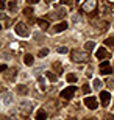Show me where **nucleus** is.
Here are the masks:
<instances>
[{"label":"nucleus","instance_id":"nucleus-9","mask_svg":"<svg viewBox=\"0 0 114 120\" xmlns=\"http://www.w3.org/2000/svg\"><path fill=\"white\" fill-rule=\"evenodd\" d=\"M16 73H17V70H16L14 67H11V69H8L6 72H3V76H5V80H13L14 76H16Z\"/></svg>","mask_w":114,"mask_h":120},{"label":"nucleus","instance_id":"nucleus-20","mask_svg":"<svg viewBox=\"0 0 114 120\" xmlns=\"http://www.w3.org/2000/svg\"><path fill=\"white\" fill-rule=\"evenodd\" d=\"M53 67H55V72H56V73H63V67H61V64H59V62H55V64H53Z\"/></svg>","mask_w":114,"mask_h":120},{"label":"nucleus","instance_id":"nucleus-2","mask_svg":"<svg viewBox=\"0 0 114 120\" xmlns=\"http://www.w3.org/2000/svg\"><path fill=\"white\" fill-rule=\"evenodd\" d=\"M16 34L20 36V38H28V36H30V30L27 28L25 23L19 22L17 25H16Z\"/></svg>","mask_w":114,"mask_h":120},{"label":"nucleus","instance_id":"nucleus-10","mask_svg":"<svg viewBox=\"0 0 114 120\" xmlns=\"http://www.w3.org/2000/svg\"><path fill=\"white\" fill-rule=\"evenodd\" d=\"M31 109H33V106H31L30 101H24L22 105H20V111H22L24 114H28V112H31Z\"/></svg>","mask_w":114,"mask_h":120},{"label":"nucleus","instance_id":"nucleus-31","mask_svg":"<svg viewBox=\"0 0 114 120\" xmlns=\"http://www.w3.org/2000/svg\"><path fill=\"white\" fill-rule=\"evenodd\" d=\"M5 3H6V0H2V2H0V8L2 9H5V6H6Z\"/></svg>","mask_w":114,"mask_h":120},{"label":"nucleus","instance_id":"nucleus-13","mask_svg":"<svg viewBox=\"0 0 114 120\" xmlns=\"http://www.w3.org/2000/svg\"><path fill=\"white\" fill-rule=\"evenodd\" d=\"M17 92L20 94V95H27V94H28V87L24 86V84H20V86H17Z\"/></svg>","mask_w":114,"mask_h":120},{"label":"nucleus","instance_id":"nucleus-12","mask_svg":"<svg viewBox=\"0 0 114 120\" xmlns=\"http://www.w3.org/2000/svg\"><path fill=\"white\" fill-rule=\"evenodd\" d=\"M33 61H35L33 55H25V56H24V62H25L27 66H31V64H33Z\"/></svg>","mask_w":114,"mask_h":120},{"label":"nucleus","instance_id":"nucleus-1","mask_svg":"<svg viewBox=\"0 0 114 120\" xmlns=\"http://www.w3.org/2000/svg\"><path fill=\"white\" fill-rule=\"evenodd\" d=\"M70 59L75 62H86L88 61V53H84V52H72L70 55Z\"/></svg>","mask_w":114,"mask_h":120},{"label":"nucleus","instance_id":"nucleus-28","mask_svg":"<svg viewBox=\"0 0 114 120\" xmlns=\"http://www.w3.org/2000/svg\"><path fill=\"white\" fill-rule=\"evenodd\" d=\"M47 55H48V50L47 49H42L39 52V56H41V58H44V56H47Z\"/></svg>","mask_w":114,"mask_h":120},{"label":"nucleus","instance_id":"nucleus-23","mask_svg":"<svg viewBox=\"0 0 114 120\" xmlns=\"http://www.w3.org/2000/svg\"><path fill=\"white\" fill-rule=\"evenodd\" d=\"M3 103H5V105H9V103H11V95H9V94H5Z\"/></svg>","mask_w":114,"mask_h":120},{"label":"nucleus","instance_id":"nucleus-33","mask_svg":"<svg viewBox=\"0 0 114 120\" xmlns=\"http://www.w3.org/2000/svg\"><path fill=\"white\" fill-rule=\"evenodd\" d=\"M39 0H27V3H30V5H33V3H38Z\"/></svg>","mask_w":114,"mask_h":120},{"label":"nucleus","instance_id":"nucleus-15","mask_svg":"<svg viewBox=\"0 0 114 120\" xmlns=\"http://www.w3.org/2000/svg\"><path fill=\"white\" fill-rule=\"evenodd\" d=\"M45 76H47V80H50L52 83H55V81H56V75H55V73H52V72H47V73H45Z\"/></svg>","mask_w":114,"mask_h":120},{"label":"nucleus","instance_id":"nucleus-25","mask_svg":"<svg viewBox=\"0 0 114 120\" xmlns=\"http://www.w3.org/2000/svg\"><path fill=\"white\" fill-rule=\"evenodd\" d=\"M9 11H16V2L9 0Z\"/></svg>","mask_w":114,"mask_h":120},{"label":"nucleus","instance_id":"nucleus-17","mask_svg":"<svg viewBox=\"0 0 114 120\" xmlns=\"http://www.w3.org/2000/svg\"><path fill=\"white\" fill-rule=\"evenodd\" d=\"M66 80L69 81V83H75V81L78 80V78H77V75H74V73H69V75L66 76Z\"/></svg>","mask_w":114,"mask_h":120},{"label":"nucleus","instance_id":"nucleus-30","mask_svg":"<svg viewBox=\"0 0 114 120\" xmlns=\"http://www.w3.org/2000/svg\"><path fill=\"white\" fill-rule=\"evenodd\" d=\"M83 92H84V94H88V92H89V86H88V84H84V86H83Z\"/></svg>","mask_w":114,"mask_h":120},{"label":"nucleus","instance_id":"nucleus-35","mask_svg":"<svg viewBox=\"0 0 114 120\" xmlns=\"http://www.w3.org/2000/svg\"><path fill=\"white\" fill-rule=\"evenodd\" d=\"M45 2H48V3H50V2H53V0H45Z\"/></svg>","mask_w":114,"mask_h":120},{"label":"nucleus","instance_id":"nucleus-26","mask_svg":"<svg viewBox=\"0 0 114 120\" xmlns=\"http://www.w3.org/2000/svg\"><path fill=\"white\" fill-rule=\"evenodd\" d=\"M56 52H58V53H67L69 50H67V47H58Z\"/></svg>","mask_w":114,"mask_h":120},{"label":"nucleus","instance_id":"nucleus-32","mask_svg":"<svg viewBox=\"0 0 114 120\" xmlns=\"http://www.w3.org/2000/svg\"><path fill=\"white\" fill-rule=\"evenodd\" d=\"M64 3V5H70L72 3V0H61V5Z\"/></svg>","mask_w":114,"mask_h":120},{"label":"nucleus","instance_id":"nucleus-5","mask_svg":"<svg viewBox=\"0 0 114 120\" xmlns=\"http://www.w3.org/2000/svg\"><path fill=\"white\" fill-rule=\"evenodd\" d=\"M100 73L102 75H110V73H113V67L110 66V62L105 61L100 64Z\"/></svg>","mask_w":114,"mask_h":120},{"label":"nucleus","instance_id":"nucleus-27","mask_svg":"<svg viewBox=\"0 0 114 120\" xmlns=\"http://www.w3.org/2000/svg\"><path fill=\"white\" fill-rule=\"evenodd\" d=\"M38 81H39L41 90H44V89H45V83H44V78H38Z\"/></svg>","mask_w":114,"mask_h":120},{"label":"nucleus","instance_id":"nucleus-16","mask_svg":"<svg viewBox=\"0 0 114 120\" xmlns=\"http://www.w3.org/2000/svg\"><path fill=\"white\" fill-rule=\"evenodd\" d=\"M97 27H98V28H102V31H105L106 28L110 27V25H108V22H105V20H102V22H98V23H97Z\"/></svg>","mask_w":114,"mask_h":120},{"label":"nucleus","instance_id":"nucleus-36","mask_svg":"<svg viewBox=\"0 0 114 120\" xmlns=\"http://www.w3.org/2000/svg\"><path fill=\"white\" fill-rule=\"evenodd\" d=\"M69 120H77V119H69Z\"/></svg>","mask_w":114,"mask_h":120},{"label":"nucleus","instance_id":"nucleus-6","mask_svg":"<svg viewBox=\"0 0 114 120\" xmlns=\"http://www.w3.org/2000/svg\"><path fill=\"white\" fill-rule=\"evenodd\" d=\"M84 105L89 109H97V100L94 97H86L84 98Z\"/></svg>","mask_w":114,"mask_h":120},{"label":"nucleus","instance_id":"nucleus-29","mask_svg":"<svg viewBox=\"0 0 114 120\" xmlns=\"http://www.w3.org/2000/svg\"><path fill=\"white\" fill-rule=\"evenodd\" d=\"M103 120H114V116L113 114H106V116L103 117Z\"/></svg>","mask_w":114,"mask_h":120},{"label":"nucleus","instance_id":"nucleus-8","mask_svg":"<svg viewBox=\"0 0 114 120\" xmlns=\"http://www.w3.org/2000/svg\"><path fill=\"white\" fill-rule=\"evenodd\" d=\"M95 56H97V59H105V58H108L110 55H108L106 49L100 47V49H97V52H95Z\"/></svg>","mask_w":114,"mask_h":120},{"label":"nucleus","instance_id":"nucleus-3","mask_svg":"<svg viewBox=\"0 0 114 120\" xmlns=\"http://www.w3.org/2000/svg\"><path fill=\"white\" fill-rule=\"evenodd\" d=\"M75 92H77V87H75V86H69V87H66V89H63L61 97L66 98V100H70V98L75 97Z\"/></svg>","mask_w":114,"mask_h":120},{"label":"nucleus","instance_id":"nucleus-14","mask_svg":"<svg viewBox=\"0 0 114 120\" xmlns=\"http://www.w3.org/2000/svg\"><path fill=\"white\" fill-rule=\"evenodd\" d=\"M94 47H95V44H94L92 41H88V42L84 44V50H86V52H91V50H94Z\"/></svg>","mask_w":114,"mask_h":120},{"label":"nucleus","instance_id":"nucleus-24","mask_svg":"<svg viewBox=\"0 0 114 120\" xmlns=\"http://www.w3.org/2000/svg\"><path fill=\"white\" fill-rule=\"evenodd\" d=\"M105 44L108 45V47H114V38H108V39L105 41Z\"/></svg>","mask_w":114,"mask_h":120},{"label":"nucleus","instance_id":"nucleus-4","mask_svg":"<svg viewBox=\"0 0 114 120\" xmlns=\"http://www.w3.org/2000/svg\"><path fill=\"white\" fill-rule=\"evenodd\" d=\"M97 8V0H86L83 3V11L84 13H92Z\"/></svg>","mask_w":114,"mask_h":120},{"label":"nucleus","instance_id":"nucleus-21","mask_svg":"<svg viewBox=\"0 0 114 120\" xmlns=\"http://www.w3.org/2000/svg\"><path fill=\"white\" fill-rule=\"evenodd\" d=\"M38 25H39L42 30H47V28H48V23L45 22V20H38Z\"/></svg>","mask_w":114,"mask_h":120},{"label":"nucleus","instance_id":"nucleus-7","mask_svg":"<svg viewBox=\"0 0 114 120\" xmlns=\"http://www.w3.org/2000/svg\"><path fill=\"white\" fill-rule=\"evenodd\" d=\"M100 98H102V105H103V106H108L110 98H111V94L106 92V90H100Z\"/></svg>","mask_w":114,"mask_h":120},{"label":"nucleus","instance_id":"nucleus-22","mask_svg":"<svg viewBox=\"0 0 114 120\" xmlns=\"http://www.w3.org/2000/svg\"><path fill=\"white\" fill-rule=\"evenodd\" d=\"M33 14V8L31 6H27L25 9H24V16H31Z\"/></svg>","mask_w":114,"mask_h":120},{"label":"nucleus","instance_id":"nucleus-19","mask_svg":"<svg viewBox=\"0 0 114 120\" xmlns=\"http://www.w3.org/2000/svg\"><path fill=\"white\" fill-rule=\"evenodd\" d=\"M36 120H45V112L41 109V111H38V116H36Z\"/></svg>","mask_w":114,"mask_h":120},{"label":"nucleus","instance_id":"nucleus-34","mask_svg":"<svg viewBox=\"0 0 114 120\" xmlns=\"http://www.w3.org/2000/svg\"><path fill=\"white\" fill-rule=\"evenodd\" d=\"M83 120H97L95 117H89V119H83Z\"/></svg>","mask_w":114,"mask_h":120},{"label":"nucleus","instance_id":"nucleus-11","mask_svg":"<svg viewBox=\"0 0 114 120\" xmlns=\"http://www.w3.org/2000/svg\"><path fill=\"white\" fill-rule=\"evenodd\" d=\"M66 28H67V22H61V23H58V25L53 27V33H61V31H64Z\"/></svg>","mask_w":114,"mask_h":120},{"label":"nucleus","instance_id":"nucleus-18","mask_svg":"<svg viewBox=\"0 0 114 120\" xmlns=\"http://www.w3.org/2000/svg\"><path fill=\"white\" fill-rule=\"evenodd\" d=\"M102 86H103V83H102L100 80H94V89L95 90H100Z\"/></svg>","mask_w":114,"mask_h":120}]
</instances>
